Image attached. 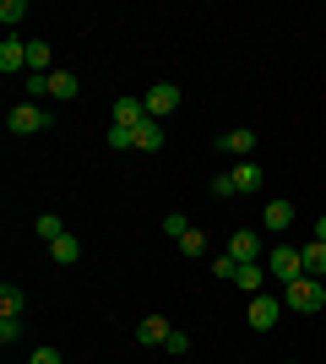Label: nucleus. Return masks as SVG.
<instances>
[{
    "label": "nucleus",
    "instance_id": "18",
    "mask_svg": "<svg viewBox=\"0 0 326 364\" xmlns=\"http://www.w3.org/2000/svg\"><path fill=\"white\" fill-rule=\"evenodd\" d=\"M261 180H266V174H261L256 164H250V158H245L239 168H234V191H239V196H245V191H261Z\"/></svg>",
    "mask_w": 326,
    "mask_h": 364
},
{
    "label": "nucleus",
    "instance_id": "11",
    "mask_svg": "<svg viewBox=\"0 0 326 364\" xmlns=\"http://www.w3.org/2000/svg\"><path fill=\"white\" fill-rule=\"evenodd\" d=\"M261 223H266V234H283V228L294 223V201H266Z\"/></svg>",
    "mask_w": 326,
    "mask_h": 364
},
{
    "label": "nucleus",
    "instance_id": "16",
    "mask_svg": "<svg viewBox=\"0 0 326 364\" xmlns=\"http://www.w3.org/2000/svg\"><path fill=\"white\" fill-rule=\"evenodd\" d=\"M49 71H55V55H49V44L33 38L28 44V76H49Z\"/></svg>",
    "mask_w": 326,
    "mask_h": 364
},
{
    "label": "nucleus",
    "instance_id": "30",
    "mask_svg": "<svg viewBox=\"0 0 326 364\" xmlns=\"http://www.w3.org/2000/svg\"><path fill=\"white\" fill-rule=\"evenodd\" d=\"M315 240H321V245H326V218H321V223H315Z\"/></svg>",
    "mask_w": 326,
    "mask_h": 364
},
{
    "label": "nucleus",
    "instance_id": "27",
    "mask_svg": "<svg viewBox=\"0 0 326 364\" xmlns=\"http://www.w3.org/2000/svg\"><path fill=\"white\" fill-rule=\"evenodd\" d=\"M16 337H22V321H6V316H0V343H6V348H11Z\"/></svg>",
    "mask_w": 326,
    "mask_h": 364
},
{
    "label": "nucleus",
    "instance_id": "7",
    "mask_svg": "<svg viewBox=\"0 0 326 364\" xmlns=\"http://www.w3.org/2000/svg\"><path fill=\"white\" fill-rule=\"evenodd\" d=\"M217 147L229 152V158H239V164H245L250 152H256V131H223V136H217Z\"/></svg>",
    "mask_w": 326,
    "mask_h": 364
},
{
    "label": "nucleus",
    "instance_id": "6",
    "mask_svg": "<svg viewBox=\"0 0 326 364\" xmlns=\"http://www.w3.org/2000/svg\"><path fill=\"white\" fill-rule=\"evenodd\" d=\"M0 71H6V76L28 71V44H22V38H11V33H6V44H0Z\"/></svg>",
    "mask_w": 326,
    "mask_h": 364
},
{
    "label": "nucleus",
    "instance_id": "21",
    "mask_svg": "<svg viewBox=\"0 0 326 364\" xmlns=\"http://www.w3.org/2000/svg\"><path fill=\"white\" fill-rule=\"evenodd\" d=\"M174 245H180L185 256H202V250H207V234H202V228H185V234H180Z\"/></svg>",
    "mask_w": 326,
    "mask_h": 364
},
{
    "label": "nucleus",
    "instance_id": "25",
    "mask_svg": "<svg viewBox=\"0 0 326 364\" xmlns=\"http://www.w3.org/2000/svg\"><path fill=\"white\" fill-rule=\"evenodd\" d=\"M109 147H136V131H125V125H109Z\"/></svg>",
    "mask_w": 326,
    "mask_h": 364
},
{
    "label": "nucleus",
    "instance_id": "19",
    "mask_svg": "<svg viewBox=\"0 0 326 364\" xmlns=\"http://www.w3.org/2000/svg\"><path fill=\"white\" fill-rule=\"evenodd\" d=\"M22 304H28V299H22V289H16V283H6V289H0V316H6V321H22Z\"/></svg>",
    "mask_w": 326,
    "mask_h": 364
},
{
    "label": "nucleus",
    "instance_id": "13",
    "mask_svg": "<svg viewBox=\"0 0 326 364\" xmlns=\"http://www.w3.org/2000/svg\"><path fill=\"white\" fill-rule=\"evenodd\" d=\"M49 256L60 261V267H77V261H82V240H77V234H60V240L49 245Z\"/></svg>",
    "mask_w": 326,
    "mask_h": 364
},
{
    "label": "nucleus",
    "instance_id": "14",
    "mask_svg": "<svg viewBox=\"0 0 326 364\" xmlns=\"http://www.w3.org/2000/svg\"><path fill=\"white\" fill-rule=\"evenodd\" d=\"M136 147H141V152H158V147H163V120H153V114H147V120L136 125Z\"/></svg>",
    "mask_w": 326,
    "mask_h": 364
},
{
    "label": "nucleus",
    "instance_id": "5",
    "mask_svg": "<svg viewBox=\"0 0 326 364\" xmlns=\"http://www.w3.org/2000/svg\"><path fill=\"white\" fill-rule=\"evenodd\" d=\"M141 104H147V114H153V120H163V114H174V109H180V87H174V82H158Z\"/></svg>",
    "mask_w": 326,
    "mask_h": 364
},
{
    "label": "nucleus",
    "instance_id": "29",
    "mask_svg": "<svg viewBox=\"0 0 326 364\" xmlns=\"http://www.w3.org/2000/svg\"><path fill=\"white\" fill-rule=\"evenodd\" d=\"M212 196H239V191H234V174H217V180H212Z\"/></svg>",
    "mask_w": 326,
    "mask_h": 364
},
{
    "label": "nucleus",
    "instance_id": "4",
    "mask_svg": "<svg viewBox=\"0 0 326 364\" xmlns=\"http://www.w3.org/2000/svg\"><path fill=\"white\" fill-rule=\"evenodd\" d=\"M250 326H256V332H272V326H278V316H283V299H272V294H250Z\"/></svg>",
    "mask_w": 326,
    "mask_h": 364
},
{
    "label": "nucleus",
    "instance_id": "10",
    "mask_svg": "<svg viewBox=\"0 0 326 364\" xmlns=\"http://www.w3.org/2000/svg\"><path fill=\"white\" fill-rule=\"evenodd\" d=\"M141 120H147V104H141V98H114V125L136 131Z\"/></svg>",
    "mask_w": 326,
    "mask_h": 364
},
{
    "label": "nucleus",
    "instance_id": "8",
    "mask_svg": "<svg viewBox=\"0 0 326 364\" xmlns=\"http://www.w3.org/2000/svg\"><path fill=\"white\" fill-rule=\"evenodd\" d=\"M229 256L239 261V267H245V261H261V234H245V228H239L229 240Z\"/></svg>",
    "mask_w": 326,
    "mask_h": 364
},
{
    "label": "nucleus",
    "instance_id": "28",
    "mask_svg": "<svg viewBox=\"0 0 326 364\" xmlns=\"http://www.w3.org/2000/svg\"><path fill=\"white\" fill-rule=\"evenodd\" d=\"M28 364H65V359H60V348H33Z\"/></svg>",
    "mask_w": 326,
    "mask_h": 364
},
{
    "label": "nucleus",
    "instance_id": "12",
    "mask_svg": "<svg viewBox=\"0 0 326 364\" xmlns=\"http://www.w3.org/2000/svg\"><path fill=\"white\" fill-rule=\"evenodd\" d=\"M82 92V82L71 71H49V98H55V104H65V98H77Z\"/></svg>",
    "mask_w": 326,
    "mask_h": 364
},
{
    "label": "nucleus",
    "instance_id": "15",
    "mask_svg": "<svg viewBox=\"0 0 326 364\" xmlns=\"http://www.w3.org/2000/svg\"><path fill=\"white\" fill-rule=\"evenodd\" d=\"M299 261H305V277H326V245L310 240L305 250H299Z\"/></svg>",
    "mask_w": 326,
    "mask_h": 364
},
{
    "label": "nucleus",
    "instance_id": "23",
    "mask_svg": "<svg viewBox=\"0 0 326 364\" xmlns=\"http://www.w3.org/2000/svg\"><path fill=\"white\" fill-rule=\"evenodd\" d=\"M212 277H223V283H234V277H239V261H234V256H217V261H212Z\"/></svg>",
    "mask_w": 326,
    "mask_h": 364
},
{
    "label": "nucleus",
    "instance_id": "3",
    "mask_svg": "<svg viewBox=\"0 0 326 364\" xmlns=\"http://www.w3.org/2000/svg\"><path fill=\"white\" fill-rule=\"evenodd\" d=\"M266 272H272V277L283 283V289H288L294 277H305V261H299V250H294V245H272V267H266Z\"/></svg>",
    "mask_w": 326,
    "mask_h": 364
},
{
    "label": "nucleus",
    "instance_id": "26",
    "mask_svg": "<svg viewBox=\"0 0 326 364\" xmlns=\"http://www.w3.org/2000/svg\"><path fill=\"white\" fill-rule=\"evenodd\" d=\"M185 213H169V218H163V234H169V240H180V234H185Z\"/></svg>",
    "mask_w": 326,
    "mask_h": 364
},
{
    "label": "nucleus",
    "instance_id": "24",
    "mask_svg": "<svg viewBox=\"0 0 326 364\" xmlns=\"http://www.w3.org/2000/svg\"><path fill=\"white\" fill-rule=\"evenodd\" d=\"M163 348H169L174 359H185V353H190V337L185 332H169V337H163Z\"/></svg>",
    "mask_w": 326,
    "mask_h": 364
},
{
    "label": "nucleus",
    "instance_id": "1",
    "mask_svg": "<svg viewBox=\"0 0 326 364\" xmlns=\"http://www.w3.org/2000/svg\"><path fill=\"white\" fill-rule=\"evenodd\" d=\"M283 304L299 310V316H315V310L326 304V283H321V277H294V283L283 289Z\"/></svg>",
    "mask_w": 326,
    "mask_h": 364
},
{
    "label": "nucleus",
    "instance_id": "20",
    "mask_svg": "<svg viewBox=\"0 0 326 364\" xmlns=\"http://www.w3.org/2000/svg\"><path fill=\"white\" fill-rule=\"evenodd\" d=\"M33 234H38V240H44V245H55V240H60V234H65V223H60V218H55V213H38V223H33Z\"/></svg>",
    "mask_w": 326,
    "mask_h": 364
},
{
    "label": "nucleus",
    "instance_id": "22",
    "mask_svg": "<svg viewBox=\"0 0 326 364\" xmlns=\"http://www.w3.org/2000/svg\"><path fill=\"white\" fill-rule=\"evenodd\" d=\"M22 16H28V0H0V22H6V28H16Z\"/></svg>",
    "mask_w": 326,
    "mask_h": 364
},
{
    "label": "nucleus",
    "instance_id": "31",
    "mask_svg": "<svg viewBox=\"0 0 326 364\" xmlns=\"http://www.w3.org/2000/svg\"><path fill=\"white\" fill-rule=\"evenodd\" d=\"M321 283H326V277H321Z\"/></svg>",
    "mask_w": 326,
    "mask_h": 364
},
{
    "label": "nucleus",
    "instance_id": "17",
    "mask_svg": "<svg viewBox=\"0 0 326 364\" xmlns=\"http://www.w3.org/2000/svg\"><path fill=\"white\" fill-rule=\"evenodd\" d=\"M261 283H266V267H261V261H245L239 277H234V289H245V294H261Z\"/></svg>",
    "mask_w": 326,
    "mask_h": 364
},
{
    "label": "nucleus",
    "instance_id": "9",
    "mask_svg": "<svg viewBox=\"0 0 326 364\" xmlns=\"http://www.w3.org/2000/svg\"><path fill=\"white\" fill-rule=\"evenodd\" d=\"M169 332H174V326H169L163 316H147V321L136 326V343H141V348H163V337H169Z\"/></svg>",
    "mask_w": 326,
    "mask_h": 364
},
{
    "label": "nucleus",
    "instance_id": "2",
    "mask_svg": "<svg viewBox=\"0 0 326 364\" xmlns=\"http://www.w3.org/2000/svg\"><path fill=\"white\" fill-rule=\"evenodd\" d=\"M6 125H11L16 136H38V131H49V109L44 104H16L6 114Z\"/></svg>",
    "mask_w": 326,
    "mask_h": 364
}]
</instances>
